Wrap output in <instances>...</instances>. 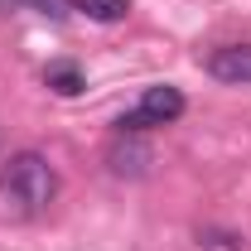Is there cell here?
I'll return each instance as SVG.
<instances>
[{"label": "cell", "mask_w": 251, "mask_h": 251, "mask_svg": "<svg viewBox=\"0 0 251 251\" xmlns=\"http://www.w3.org/2000/svg\"><path fill=\"white\" fill-rule=\"evenodd\" d=\"M44 82H49L58 97H77L82 87H87L82 68H77V63H68V58H63V63H49V68H44Z\"/></svg>", "instance_id": "cell-5"}, {"label": "cell", "mask_w": 251, "mask_h": 251, "mask_svg": "<svg viewBox=\"0 0 251 251\" xmlns=\"http://www.w3.org/2000/svg\"><path fill=\"white\" fill-rule=\"evenodd\" d=\"M155 164H159V155H155L150 140L121 135V130H116V140H111V150H106V169H111L116 179H145Z\"/></svg>", "instance_id": "cell-2"}, {"label": "cell", "mask_w": 251, "mask_h": 251, "mask_svg": "<svg viewBox=\"0 0 251 251\" xmlns=\"http://www.w3.org/2000/svg\"><path fill=\"white\" fill-rule=\"evenodd\" d=\"M208 73L227 87H251V44H222L208 53Z\"/></svg>", "instance_id": "cell-3"}, {"label": "cell", "mask_w": 251, "mask_h": 251, "mask_svg": "<svg viewBox=\"0 0 251 251\" xmlns=\"http://www.w3.org/2000/svg\"><path fill=\"white\" fill-rule=\"evenodd\" d=\"M87 20H97V25H116V20H126L130 15V0H73Z\"/></svg>", "instance_id": "cell-6"}, {"label": "cell", "mask_w": 251, "mask_h": 251, "mask_svg": "<svg viewBox=\"0 0 251 251\" xmlns=\"http://www.w3.org/2000/svg\"><path fill=\"white\" fill-rule=\"evenodd\" d=\"M198 247H227V251H242L247 242L237 232H213V227H198Z\"/></svg>", "instance_id": "cell-7"}, {"label": "cell", "mask_w": 251, "mask_h": 251, "mask_svg": "<svg viewBox=\"0 0 251 251\" xmlns=\"http://www.w3.org/2000/svg\"><path fill=\"white\" fill-rule=\"evenodd\" d=\"M58 198V169L39 150H20L0 164V222H34Z\"/></svg>", "instance_id": "cell-1"}, {"label": "cell", "mask_w": 251, "mask_h": 251, "mask_svg": "<svg viewBox=\"0 0 251 251\" xmlns=\"http://www.w3.org/2000/svg\"><path fill=\"white\" fill-rule=\"evenodd\" d=\"M29 10H39V15H49V20H63L68 10H73V0H25Z\"/></svg>", "instance_id": "cell-8"}, {"label": "cell", "mask_w": 251, "mask_h": 251, "mask_svg": "<svg viewBox=\"0 0 251 251\" xmlns=\"http://www.w3.org/2000/svg\"><path fill=\"white\" fill-rule=\"evenodd\" d=\"M135 116L145 126H169V121H179L184 116V92L179 87H145L140 92V106H135Z\"/></svg>", "instance_id": "cell-4"}]
</instances>
